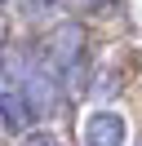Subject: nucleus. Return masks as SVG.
<instances>
[{"mask_svg": "<svg viewBox=\"0 0 142 146\" xmlns=\"http://www.w3.org/2000/svg\"><path fill=\"white\" fill-rule=\"evenodd\" d=\"M40 66L53 80H67V75L84 71V27H80V22L53 27L49 40H44V49H40Z\"/></svg>", "mask_w": 142, "mask_h": 146, "instance_id": "1", "label": "nucleus"}, {"mask_svg": "<svg viewBox=\"0 0 142 146\" xmlns=\"http://www.w3.org/2000/svg\"><path fill=\"white\" fill-rule=\"evenodd\" d=\"M36 119H40V111H36V102L27 98V89L13 80V75H0V128L13 137H27L36 128Z\"/></svg>", "mask_w": 142, "mask_h": 146, "instance_id": "2", "label": "nucleus"}, {"mask_svg": "<svg viewBox=\"0 0 142 146\" xmlns=\"http://www.w3.org/2000/svg\"><path fill=\"white\" fill-rule=\"evenodd\" d=\"M124 137H129V128H124V115H115V111H89L80 124L84 146H124Z\"/></svg>", "mask_w": 142, "mask_h": 146, "instance_id": "3", "label": "nucleus"}, {"mask_svg": "<svg viewBox=\"0 0 142 146\" xmlns=\"http://www.w3.org/2000/svg\"><path fill=\"white\" fill-rule=\"evenodd\" d=\"M22 146H62V137H53V133H27Z\"/></svg>", "mask_w": 142, "mask_h": 146, "instance_id": "4", "label": "nucleus"}, {"mask_svg": "<svg viewBox=\"0 0 142 146\" xmlns=\"http://www.w3.org/2000/svg\"><path fill=\"white\" fill-rule=\"evenodd\" d=\"M44 5H53V0H36V9H44Z\"/></svg>", "mask_w": 142, "mask_h": 146, "instance_id": "5", "label": "nucleus"}, {"mask_svg": "<svg viewBox=\"0 0 142 146\" xmlns=\"http://www.w3.org/2000/svg\"><path fill=\"white\" fill-rule=\"evenodd\" d=\"M138 146H142V137H138Z\"/></svg>", "mask_w": 142, "mask_h": 146, "instance_id": "6", "label": "nucleus"}, {"mask_svg": "<svg viewBox=\"0 0 142 146\" xmlns=\"http://www.w3.org/2000/svg\"><path fill=\"white\" fill-rule=\"evenodd\" d=\"M0 5H5V0H0Z\"/></svg>", "mask_w": 142, "mask_h": 146, "instance_id": "7", "label": "nucleus"}]
</instances>
